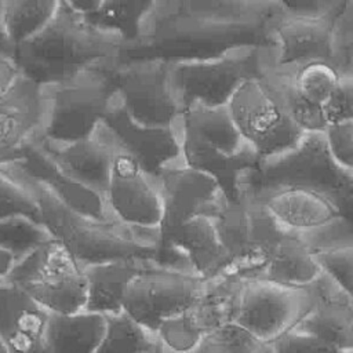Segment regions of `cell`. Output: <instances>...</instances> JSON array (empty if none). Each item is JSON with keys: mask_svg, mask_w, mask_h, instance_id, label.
I'll return each mask as SVG.
<instances>
[{"mask_svg": "<svg viewBox=\"0 0 353 353\" xmlns=\"http://www.w3.org/2000/svg\"><path fill=\"white\" fill-rule=\"evenodd\" d=\"M269 353H343L298 330H291L269 345Z\"/></svg>", "mask_w": 353, "mask_h": 353, "instance_id": "obj_41", "label": "cell"}, {"mask_svg": "<svg viewBox=\"0 0 353 353\" xmlns=\"http://www.w3.org/2000/svg\"><path fill=\"white\" fill-rule=\"evenodd\" d=\"M323 137L331 157L341 167L353 171V120L328 123Z\"/></svg>", "mask_w": 353, "mask_h": 353, "instance_id": "obj_39", "label": "cell"}, {"mask_svg": "<svg viewBox=\"0 0 353 353\" xmlns=\"http://www.w3.org/2000/svg\"><path fill=\"white\" fill-rule=\"evenodd\" d=\"M269 345L259 341L236 321L207 332L190 353H268Z\"/></svg>", "mask_w": 353, "mask_h": 353, "instance_id": "obj_35", "label": "cell"}, {"mask_svg": "<svg viewBox=\"0 0 353 353\" xmlns=\"http://www.w3.org/2000/svg\"><path fill=\"white\" fill-rule=\"evenodd\" d=\"M212 222L219 243L230 261L232 270H239L245 277H254L259 263L252 239L248 201L244 193L236 201L223 199L212 216Z\"/></svg>", "mask_w": 353, "mask_h": 353, "instance_id": "obj_24", "label": "cell"}, {"mask_svg": "<svg viewBox=\"0 0 353 353\" xmlns=\"http://www.w3.org/2000/svg\"><path fill=\"white\" fill-rule=\"evenodd\" d=\"M36 139L68 176L105 200L114 156V150L108 143L97 135L65 145H52L40 138Z\"/></svg>", "mask_w": 353, "mask_h": 353, "instance_id": "obj_23", "label": "cell"}, {"mask_svg": "<svg viewBox=\"0 0 353 353\" xmlns=\"http://www.w3.org/2000/svg\"><path fill=\"white\" fill-rule=\"evenodd\" d=\"M95 135L114 152L130 156L156 182L163 171L185 165L181 121L175 127L142 125L127 114L117 95Z\"/></svg>", "mask_w": 353, "mask_h": 353, "instance_id": "obj_11", "label": "cell"}, {"mask_svg": "<svg viewBox=\"0 0 353 353\" xmlns=\"http://www.w3.org/2000/svg\"><path fill=\"white\" fill-rule=\"evenodd\" d=\"M105 201L119 223L137 230H157L161 218L157 182L121 152H114Z\"/></svg>", "mask_w": 353, "mask_h": 353, "instance_id": "obj_15", "label": "cell"}, {"mask_svg": "<svg viewBox=\"0 0 353 353\" xmlns=\"http://www.w3.org/2000/svg\"><path fill=\"white\" fill-rule=\"evenodd\" d=\"M290 186L327 197L353 226V171L331 157L323 132H305L288 152L261 160L243 182V188L252 193Z\"/></svg>", "mask_w": 353, "mask_h": 353, "instance_id": "obj_4", "label": "cell"}, {"mask_svg": "<svg viewBox=\"0 0 353 353\" xmlns=\"http://www.w3.org/2000/svg\"><path fill=\"white\" fill-rule=\"evenodd\" d=\"M44 116L43 87L19 73L0 97V165L18 160L21 150L41 134Z\"/></svg>", "mask_w": 353, "mask_h": 353, "instance_id": "obj_16", "label": "cell"}, {"mask_svg": "<svg viewBox=\"0 0 353 353\" xmlns=\"http://www.w3.org/2000/svg\"><path fill=\"white\" fill-rule=\"evenodd\" d=\"M205 280L193 272L145 266L127 288L123 312L156 336L160 325L189 310L201 295Z\"/></svg>", "mask_w": 353, "mask_h": 353, "instance_id": "obj_9", "label": "cell"}, {"mask_svg": "<svg viewBox=\"0 0 353 353\" xmlns=\"http://www.w3.org/2000/svg\"><path fill=\"white\" fill-rule=\"evenodd\" d=\"M148 353H172V352H170V350L157 339L156 343H154V346H153Z\"/></svg>", "mask_w": 353, "mask_h": 353, "instance_id": "obj_45", "label": "cell"}, {"mask_svg": "<svg viewBox=\"0 0 353 353\" xmlns=\"http://www.w3.org/2000/svg\"><path fill=\"white\" fill-rule=\"evenodd\" d=\"M280 11L279 0L153 1L138 40L120 59L201 61L237 47L276 48L272 26Z\"/></svg>", "mask_w": 353, "mask_h": 353, "instance_id": "obj_1", "label": "cell"}, {"mask_svg": "<svg viewBox=\"0 0 353 353\" xmlns=\"http://www.w3.org/2000/svg\"><path fill=\"white\" fill-rule=\"evenodd\" d=\"M18 215L41 222L39 207L29 192L0 171V222Z\"/></svg>", "mask_w": 353, "mask_h": 353, "instance_id": "obj_38", "label": "cell"}, {"mask_svg": "<svg viewBox=\"0 0 353 353\" xmlns=\"http://www.w3.org/2000/svg\"><path fill=\"white\" fill-rule=\"evenodd\" d=\"M181 143L185 165L215 181L228 201H236L241 197L244 178L256 170L261 163L259 156L250 145L241 153L228 156L211 148L182 125Z\"/></svg>", "mask_w": 353, "mask_h": 353, "instance_id": "obj_22", "label": "cell"}, {"mask_svg": "<svg viewBox=\"0 0 353 353\" xmlns=\"http://www.w3.org/2000/svg\"><path fill=\"white\" fill-rule=\"evenodd\" d=\"M15 265L14 256L0 247V283L4 281Z\"/></svg>", "mask_w": 353, "mask_h": 353, "instance_id": "obj_43", "label": "cell"}, {"mask_svg": "<svg viewBox=\"0 0 353 353\" xmlns=\"http://www.w3.org/2000/svg\"><path fill=\"white\" fill-rule=\"evenodd\" d=\"M181 125L228 156H236L248 146L228 105L216 108L193 105L182 112Z\"/></svg>", "mask_w": 353, "mask_h": 353, "instance_id": "obj_28", "label": "cell"}, {"mask_svg": "<svg viewBox=\"0 0 353 353\" xmlns=\"http://www.w3.org/2000/svg\"><path fill=\"white\" fill-rule=\"evenodd\" d=\"M323 272L353 299V240L314 251Z\"/></svg>", "mask_w": 353, "mask_h": 353, "instance_id": "obj_36", "label": "cell"}, {"mask_svg": "<svg viewBox=\"0 0 353 353\" xmlns=\"http://www.w3.org/2000/svg\"><path fill=\"white\" fill-rule=\"evenodd\" d=\"M331 62L339 70L353 69V0L345 1L331 33Z\"/></svg>", "mask_w": 353, "mask_h": 353, "instance_id": "obj_37", "label": "cell"}, {"mask_svg": "<svg viewBox=\"0 0 353 353\" xmlns=\"http://www.w3.org/2000/svg\"><path fill=\"white\" fill-rule=\"evenodd\" d=\"M12 164L69 208L98 221H114L105 200L68 176L43 150L37 139L29 142Z\"/></svg>", "mask_w": 353, "mask_h": 353, "instance_id": "obj_21", "label": "cell"}, {"mask_svg": "<svg viewBox=\"0 0 353 353\" xmlns=\"http://www.w3.org/2000/svg\"><path fill=\"white\" fill-rule=\"evenodd\" d=\"M243 190L261 203L283 228L302 239L324 232L345 219L327 197L309 189L290 186L258 193L244 188Z\"/></svg>", "mask_w": 353, "mask_h": 353, "instance_id": "obj_17", "label": "cell"}, {"mask_svg": "<svg viewBox=\"0 0 353 353\" xmlns=\"http://www.w3.org/2000/svg\"><path fill=\"white\" fill-rule=\"evenodd\" d=\"M314 305L310 290L247 277L236 323L270 345L294 330Z\"/></svg>", "mask_w": 353, "mask_h": 353, "instance_id": "obj_12", "label": "cell"}, {"mask_svg": "<svg viewBox=\"0 0 353 353\" xmlns=\"http://www.w3.org/2000/svg\"><path fill=\"white\" fill-rule=\"evenodd\" d=\"M119 61L43 87L46 116L37 138L52 145L92 138L116 101L114 66Z\"/></svg>", "mask_w": 353, "mask_h": 353, "instance_id": "obj_5", "label": "cell"}, {"mask_svg": "<svg viewBox=\"0 0 353 353\" xmlns=\"http://www.w3.org/2000/svg\"><path fill=\"white\" fill-rule=\"evenodd\" d=\"M152 3L101 0L81 18L92 28L117 37L124 48L138 40L141 23L150 10Z\"/></svg>", "mask_w": 353, "mask_h": 353, "instance_id": "obj_30", "label": "cell"}, {"mask_svg": "<svg viewBox=\"0 0 353 353\" xmlns=\"http://www.w3.org/2000/svg\"><path fill=\"white\" fill-rule=\"evenodd\" d=\"M58 6L59 0L3 1L4 29L14 50L40 33L54 18Z\"/></svg>", "mask_w": 353, "mask_h": 353, "instance_id": "obj_31", "label": "cell"}, {"mask_svg": "<svg viewBox=\"0 0 353 353\" xmlns=\"http://www.w3.org/2000/svg\"><path fill=\"white\" fill-rule=\"evenodd\" d=\"M148 265H152V262L113 261L84 268L87 283L84 312L102 317L123 313V302L128 285Z\"/></svg>", "mask_w": 353, "mask_h": 353, "instance_id": "obj_25", "label": "cell"}, {"mask_svg": "<svg viewBox=\"0 0 353 353\" xmlns=\"http://www.w3.org/2000/svg\"><path fill=\"white\" fill-rule=\"evenodd\" d=\"M339 11L325 17H301L288 14L281 1V11L272 26L276 63L295 68L314 61L331 62V33Z\"/></svg>", "mask_w": 353, "mask_h": 353, "instance_id": "obj_18", "label": "cell"}, {"mask_svg": "<svg viewBox=\"0 0 353 353\" xmlns=\"http://www.w3.org/2000/svg\"><path fill=\"white\" fill-rule=\"evenodd\" d=\"M245 279L241 272L229 270L205 281L199 299L183 313L201 335L236 321Z\"/></svg>", "mask_w": 353, "mask_h": 353, "instance_id": "obj_26", "label": "cell"}, {"mask_svg": "<svg viewBox=\"0 0 353 353\" xmlns=\"http://www.w3.org/2000/svg\"><path fill=\"white\" fill-rule=\"evenodd\" d=\"M19 69L12 57L0 54V97L18 79Z\"/></svg>", "mask_w": 353, "mask_h": 353, "instance_id": "obj_42", "label": "cell"}, {"mask_svg": "<svg viewBox=\"0 0 353 353\" xmlns=\"http://www.w3.org/2000/svg\"><path fill=\"white\" fill-rule=\"evenodd\" d=\"M273 57L274 48L245 46L210 59L171 62V85L181 114L193 105H229L243 84L261 79Z\"/></svg>", "mask_w": 353, "mask_h": 353, "instance_id": "obj_6", "label": "cell"}, {"mask_svg": "<svg viewBox=\"0 0 353 353\" xmlns=\"http://www.w3.org/2000/svg\"><path fill=\"white\" fill-rule=\"evenodd\" d=\"M0 171L34 199L41 223L81 268L113 261H145L156 265L157 230H137L117 221H98L62 204L12 163Z\"/></svg>", "mask_w": 353, "mask_h": 353, "instance_id": "obj_2", "label": "cell"}, {"mask_svg": "<svg viewBox=\"0 0 353 353\" xmlns=\"http://www.w3.org/2000/svg\"><path fill=\"white\" fill-rule=\"evenodd\" d=\"M50 316L19 287L0 283V341L7 353H50Z\"/></svg>", "mask_w": 353, "mask_h": 353, "instance_id": "obj_20", "label": "cell"}, {"mask_svg": "<svg viewBox=\"0 0 353 353\" xmlns=\"http://www.w3.org/2000/svg\"><path fill=\"white\" fill-rule=\"evenodd\" d=\"M14 52H15V50L11 46V43L6 34L4 22H3V1H0V54L14 58Z\"/></svg>", "mask_w": 353, "mask_h": 353, "instance_id": "obj_44", "label": "cell"}, {"mask_svg": "<svg viewBox=\"0 0 353 353\" xmlns=\"http://www.w3.org/2000/svg\"><path fill=\"white\" fill-rule=\"evenodd\" d=\"M4 281L23 290L50 314L84 312V272L54 239L18 261Z\"/></svg>", "mask_w": 353, "mask_h": 353, "instance_id": "obj_7", "label": "cell"}, {"mask_svg": "<svg viewBox=\"0 0 353 353\" xmlns=\"http://www.w3.org/2000/svg\"><path fill=\"white\" fill-rule=\"evenodd\" d=\"M50 240L47 228L33 218L18 215L0 222V247L14 256L15 263Z\"/></svg>", "mask_w": 353, "mask_h": 353, "instance_id": "obj_33", "label": "cell"}, {"mask_svg": "<svg viewBox=\"0 0 353 353\" xmlns=\"http://www.w3.org/2000/svg\"><path fill=\"white\" fill-rule=\"evenodd\" d=\"M258 81L277 108L303 132H323L325 130L328 123L323 108L310 103L301 94L295 83L294 68L277 65L273 57Z\"/></svg>", "mask_w": 353, "mask_h": 353, "instance_id": "obj_27", "label": "cell"}, {"mask_svg": "<svg viewBox=\"0 0 353 353\" xmlns=\"http://www.w3.org/2000/svg\"><path fill=\"white\" fill-rule=\"evenodd\" d=\"M121 48L117 37L92 28L61 0L50 23L15 48L14 61L21 74L46 87L119 61Z\"/></svg>", "mask_w": 353, "mask_h": 353, "instance_id": "obj_3", "label": "cell"}, {"mask_svg": "<svg viewBox=\"0 0 353 353\" xmlns=\"http://www.w3.org/2000/svg\"><path fill=\"white\" fill-rule=\"evenodd\" d=\"M323 112L327 123L353 120V69L341 72L338 87Z\"/></svg>", "mask_w": 353, "mask_h": 353, "instance_id": "obj_40", "label": "cell"}, {"mask_svg": "<svg viewBox=\"0 0 353 353\" xmlns=\"http://www.w3.org/2000/svg\"><path fill=\"white\" fill-rule=\"evenodd\" d=\"M157 186L161 200V218L157 228V251L165 247L174 233L197 216L212 218L225 199L210 176L186 165L160 174Z\"/></svg>", "mask_w": 353, "mask_h": 353, "instance_id": "obj_14", "label": "cell"}, {"mask_svg": "<svg viewBox=\"0 0 353 353\" xmlns=\"http://www.w3.org/2000/svg\"><path fill=\"white\" fill-rule=\"evenodd\" d=\"M116 95L137 123L148 127H175L181 110L171 85V62L160 58L119 61L114 66Z\"/></svg>", "mask_w": 353, "mask_h": 353, "instance_id": "obj_10", "label": "cell"}, {"mask_svg": "<svg viewBox=\"0 0 353 353\" xmlns=\"http://www.w3.org/2000/svg\"><path fill=\"white\" fill-rule=\"evenodd\" d=\"M307 288L314 305L295 330L343 353H353V299L324 272Z\"/></svg>", "mask_w": 353, "mask_h": 353, "instance_id": "obj_19", "label": "cell"}, {"mask_svg": "<svg viewBox=\"0 0 353 353\" xmlns=\"http://www.w3.org/2000/svg\"><path fill=\"white\" fill-rule=\"evenodd\" d=\"M228 106L241 137L261 160L288 152L305 135L269 98L258 80L243 84Z\"/></svg>", "mask_w": 353, "mask_h": 353, "instance_id": "obj_13", "label": "cell"}, {"mask_svg": "<svg viewBox=\"0 0 353 353\" xmlns=\"http://www.w3.org/2000/svg\"><path fill=\"white\" fill-rule=\"evenodd\" d=\"M156 341L157 336L123 312L105 317V330L95 353H148Z\"/></svg>", "mask_w": 353, "mask_h": 353, "instance_id": "obj_32", "label": "cell"}, {"mask_svg": "<svg viewBox=\"0 0 353 353\" xmlns=\"http://www.w3.org/2000/svg\"><path fill=\"white\" fill-rule=\"evenodd\" d=\"M250 208L252 239L258 256L254 277L273 283L306 288L323 273L309 244L283 228L266 208L243 190Z\"/></svg>", "mask_w": 353, "mask_h": 353, "instance_id": "obj_8", "label": "cell"}, {"mask_svg": "<svg viewBox=\"0 0 353 353\" xmlns=\"http://www.w3.org/2000/svg\"><path fill=\"white\" fill-rule=\"evenodd\" d=\"M103 330L105 317L98 314H51L47 331L50 353H95Z\"/></svg>", "mask_w": 353, "mask_h": 353, "instance_id": "obj_29", "label": "cell"}, {"mask_svg": "<svg viewBox=\"0 0 353 353\" xmlns=\"http://www.w3.org/2000/svg\"><path fill=\"white\" fill-rule=\"evenodd\" d=\"M268 353H269V352H268Z\"/></svg>", "mask_w": 353, "mask_h": 353, "instance_id": "obj_47", "label": "cell"}, {"mask_svg": "<svg viewBox=\"0 0 353 353\" xmlns=\"http://www.w3.org/2000/svg\"><path fill=\"white\" fill-rule=\"evenodd\" d=\"M339 76L341 72L328 61H314L294 68L295 83L301 94L320 108L334 95Z\"/></svg>", "mask_w": 353, "mask_h": 353, "instance_id": "obj_34", "label": "cell"}, {"mask_svg": "<svg viewBox=\"0 0 353 353\" xmlns=\"http://www.w3.org/2000/svg\"><path fill=\"white\" fill-rule=\"evenodd\" d=\"M0 353H7V349L1 341H0Z\"/></svg>", "mask_w": 353, "mask_h": 353, "instance_id": "obj_46", "label": "cell"}]
</instances>
